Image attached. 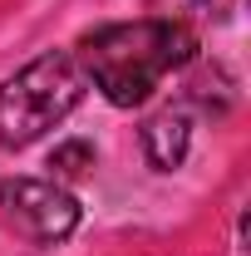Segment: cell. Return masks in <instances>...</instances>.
I'll return each mask as SVG.
<instances>
[{"label": "cell", "instance_id": "obj_3", "mask_svg": "<svg viewBox=\"0 0 251 256\" xmlns=\"http://www.w3.org/2000/svg\"><path fill=\"white\" fill-rule=\"evenodd\" d=\"M0 217L20 236H30L40 246H54L64 236H74L79 202L60 182H44V178H5L0 182Z\"/></svg>", "mask_w": 251, "mask_h": 256}, {"label": "cell", "instance_id": "obj_2", "mask_svg": "<svg viewBox=\"0 0 251 256\" xmlns=\"http://www.w3.org/2000/svg\"><path fill=\"white\" fill-rule=\"evenodd\" d=\"M89 89L74 50H50L0 84V148H30L60 128Z\"/></svg>", "mask_w": 251, "mask_h": 256}, {"label": "cell", "instance_id": "obj_4", "mask_svg": "<svg viewBox=\"0 0 251 256\" xmlns=\"http://www.w3.org/2000/svg\"><path fill=\"white\" fill-rule=\"evenodd\" d=\"M188 148H192V118H188V108H162V114H153V118L143 124V153H148V162H153L158 172L182 168Z\"/></svg>", "mask_w": 251, "mask_h": 256}, {"label": "cell", "instance_id": "obj_6", "mask_svg": "<svg viewBox=\"0 0 251 256\" xmlns=\"http://www.w3.org/2000/svg\"><path fill=\"white\" fill-rule=\"evenodd\" d=\"M202 10H207V15H226V10H232V0H202Z\"/></svg>", "mask_w": 251, "mask_h": 256}, {"label": "cell", "instance_id": "obj_1", "mask_svg": "<svg viewBox=\"0 0 251 256\" xmlns=\"http://www.w3.org/2000/svg\"><path fill=\"white\" fill-rule=\"evenodd\" d=\"M197 54V34L182 20H124V25H98L79 40L74 60L84 69V79H94V89L114 108H133L153 94L158 84L192 64Z\"/></svg>", "mask_w": 251, "mask_h": 256}, {"label": "cell", "instance_id": "obj_5", "mask_svg": "<svg viewBox=\"0 0 251 256\" xmlns=\"http://www.w3.org/2000/svg\"><path fill=\"white\" fill-rule=\"evenodd\" d=\"M50 168H54L60 178H84V172L94 168V148H89V143H64V148H54Z\"/></svg>", "mask_w": 251, "mask_h": 256}]
</instances>
